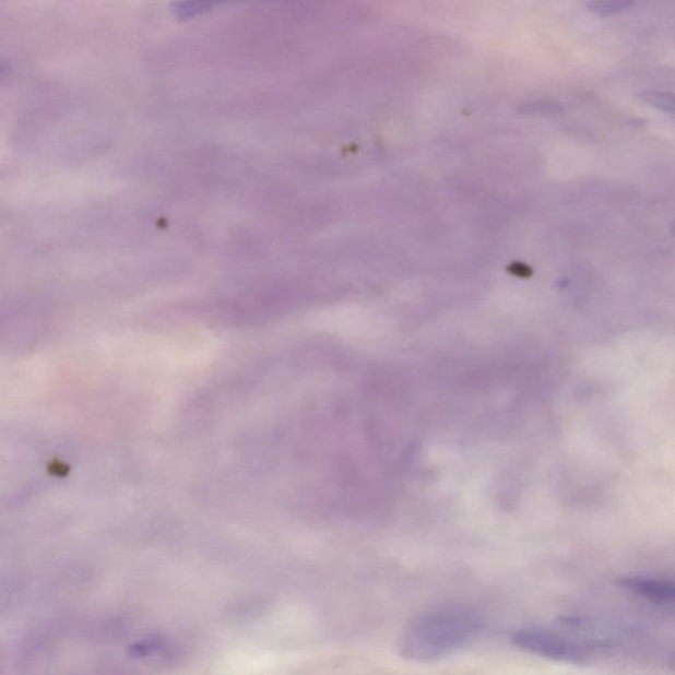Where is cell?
<instances>
[{
	"mask_svg": "<svg viewBox=\"0 0 675 675\" xmlns=\"http://www.w3.org/2000/svg\"><path fill=\"white\" fill-rule=\"evenodd\" d=\"M483 629V616L474 608L451 604L424 611L406 624L400 653L416 662L442 660L471 644Z\"/></svg>",
	"mask_w": 675,
	"mask_h": 675,
	"instance_id": "obj_1",
	"label": "cell"
},
{
	"mask_svg": "<svg viewBox=\"0 0 675 675\" xmlns=\"http://www.w3.org/2000/svg\"><path fill=\"white\" fill-rule=\"evenodd\" d=\"M511 640L521 651L565 664H582L590 655V648L583 641L546 628H521Z\"/></svg>",
	"mask_w": 675,
	"mask_h": 675,
	"instance_id": "obj_2",
	"label": "cell"
},
{
	"mask_svg": "<svg viewBox=\"0 0 675 675\" xmlns=\"http://www.w3.org/2000/svg\"><path fill=\"white\" fill-rule=\"evenodd\" d=\"M640 98L644 104L652 106L654 108H659L661 111L673 114L674 110V99L672 94L649 91L642 93Z\"/></svg>",
	"mask_w": 675,
	"mask_h": 675,
	"instance_id": "obj_5",
	"label": "cell"
},
{
	"mask_svg": "<svg viewBox=\"0 0 675 675\" xmlns=\"http://www.w3.org/2000/svg\"><path fill=\"white\" fill-rule=\"evenodd\" d=\"M5 73H8V67H5V63L0 62V79H2Z\"/></svg>",
	"mask_w": 675,
	"mask_h": 675,
	"instance_id": "obj_6",
	"label": "cell"
},
{
	"mask_svg": "<svg viewBox=\"0 0 675 675\" xmlns=\"http://www.w3.org/2000/svg\"><path fill=\"white\" fill-rule=\"evenodd\" d=\"M635 5V0H590L589 11L601 17L623 14Z\"/></svg>",
	"mask_w": 675,
	"mask_h": 675,
	"instance_id": "obj_4",
	"label": "cell"
},
{
	"mask_svg": "<svg viewBox=\"0 0 675 675\" xmlns=\"http://www.w3.org/2000/svg\"><path fill=\"white\" fill-rule=\"evenodd\" d=\"M620 588L633 592L637 596L644 597L654 604L673 603L675 589L672 581L652 577H624L617 581Z\"/></svg>",
	"mask_w": 675,
	"mask_h": 675,
	"instance_id": "obj_3",
	"label": "cell"
}]
</instances>
